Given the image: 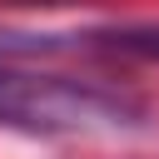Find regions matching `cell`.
Instances as JSON below:
<instances>
[{"mask_svg": "<svg viewBox=\"0 0 159 159\" xmlns=\"http://www.w3.org/2000/svg\"><path fill=\"white\" fill-rule=\"evenodd\" d=\"M0 119L45 134H89V129H134L144 124V109L109 84L70 75H30L10 55H0Z\"/></svg>", "mask_w": 159, "mask_h": 159, "instance_id": "6da1fadb", "label": "cell"}, {"mask_svg": "<svg viewBox=\"0 0 159 159\" xmlns=\"http://www.w3.org/2000/svg\"><path fill=\"white\" fill-rule=\"evenodd\" d=\"M99 45L119 50V55H144V60H159V30L154 25H114V30H94Z\"/></svg>", "mask_w": 159, "mask_h": 159, "instance_id": "7a4b0ae2", "label": "cell"}]
</instances>
